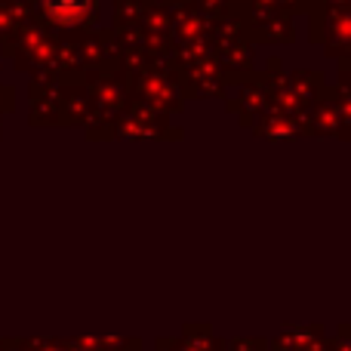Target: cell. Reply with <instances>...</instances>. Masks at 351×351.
<instances>
[{
    "mask_svg": "<svg viewBox=\"0 0 351 351\" xmlns=\"http://www.w3.org/2000/svg\"><path fill=\"white\" fill-rule=\"evenodd\" d=\"M93 10V0H43V12L56 25H80L86 22Z\"/></svg>",
    "mask_w": 351,
    "mask_h": 351,
    "instance_id": "cell-1",
    "label": "cell"
}]
</instances>
